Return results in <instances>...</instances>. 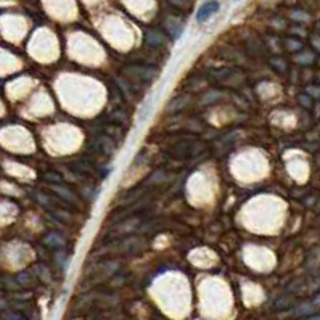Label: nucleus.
Segmentation results:
<instances>
[{"instance_id": "f257e3e1", "label": "nucleus", "mask_w": 320, "mask_h": 320, "mask_svg": "<svg viewBox=\"0 0 320 320\" xmlns=\"http://www.w3.org/2000/svg\"><path fill=\"white\" fill-rule=\"evenodd\" d=\"M219 8H221V4L217 2V0H209V2H206V4H203L199 7L198 13H196V21L198 23H206L208 19H211L217 13Z\"/></svg>"}]
</instances>
